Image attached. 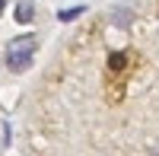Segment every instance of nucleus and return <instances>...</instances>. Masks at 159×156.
<instances>
[{"instance_id": "39448f33", "label": "nucleus", "mask_w": 159, "mask_h": 156, "mask_svg": "<svg viewBox=\"0 0 159 156\" xmlns=\"http://www.w3.org/2000/svg\"><path fill=\"white\" fill-rule=\"evenodd\" d=\"M3 3H7V0H0V10H3Z\"/></svg>"}, {"instance_id": "20e7f679", "label": "nucleus", "mask_w": 159, "mask_h": 156, "mask_svg": "<svg viewBox=\"0 0 159 156\" xmlns=\"http://www.w3.org/2000/svg\"><path fill=\"white\" fill-rule=\"evenodd\" d=\"M153 156H159V147H156V150H153Z\"/></svg>"}, {"instance_id": "f03ea898", "label": "nucleus", "mask_w": 159, "mask_h": 156, "mask_svg": "<svg viewBox=\"0 0 159 156\" xmlns=\"http://www.w3.org/2000/svg\"><path fill=\"white\" fill-rule=\"evenodd\" d=\"M32 16H35V7L29 3V0H22V3L16 7V22L25 25V22H32Z\"/></svg>"}, {"instance_id": "f257e3e1", "label": "nucleus", "mask_w": 159, "mask_h": 156, "mask_svg": "<svg viewBox=\"0 0 159 156\" xmlns=\"http://www.w3.org/2000/svg\"><path fill=\"white\" fill-rule=\"evenodd\" d=\"M32 54H35V35L13 38V42L7 45V64H10V70H25L29 61H32Z\"/></svg>"}, {"instance_id": "7ed1b4c3", "label": "nucleus", "mask_w": 159, "mask_h": 156, "mask_svg": "<svg viewBox=\"0 0 159 156\" xmlns=\"http://www.w3.org/2000/svg\"><path fill=\"white\" fill-rule=\"evenodd\" d=\"M80 13H86V7H70V10H61V13H57V19H61V22H70V19H76V16H80Z\"/></svg>"}]
</instances>
